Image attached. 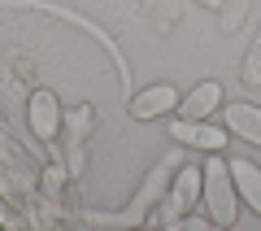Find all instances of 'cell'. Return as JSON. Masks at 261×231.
Listing matches in <instances>:
<instances>
[{"instance_id": "obj_1", "label": "cell", "mask_w": 261, "mask_h": 231, "mask_svg": "<svg viewBox=\"0 0 261 231\" xmlns=\"http://www.w3.org/2000/svg\"><path fill=\"white\" fill-rule=\"evenodd\" d=\"M200 170H205V188H200L205 214L214 218V227H231L240 218V192H235V179H231V161L222 153H209V161Z\"/></svg>"}, {"instance_id": "obj_2", "label": "cell", "mask_w": 261, "mask_h": 231, "mask_svg": "<svg viewBox=\"0 0 261 231\" xmlns=\"http://www.w3.org/2000/svg\"><path fill=\"white\" fill-rule=\"evenodd\" d=\"M174 170H178V157L157 161V166L144 175L140 192L130 196V205H126L122 214H109V218H100V214H87V222H122V227H144V222L152 218V205L166 201V188H170V179H174Z\"/></svg>"}, {"instance_id": "obj_3", "label": "cell", "mask_w": 261, "mask_h": 231, "mask_svg": "<svg viewBox=\"0 0 261 231\" xmlns=\"http://www.w3.org/2000/svg\"><path fill=\"white\" fill-rule=\"evenodd\" d=\"M200 188H205V170L196 166H183L178 161V170H174V179H170V188H166V201H161V222H183L187 214H192V205L200 201Z\"/></svg>"}, {"instance_id": "obj_4", "label": "cell", "mask_w": 261, "mask_h": 231, "mask_svg": "<svg viewBox=\"0 0 261 231\" xmlns=\"http://www.w3.org/2000/svg\"><path fill=\"white\" fill-rule=\"evenodd\" d=\"M170 135H174V144L183 148H196V153H226V122L222 127H214L209 118H174V127H170Z\"/></svg>"}, {"instance_id": "obj_5", "label": "cell", "mask_w": 261, "mask_h": 231, "mask_svg": "<svg viewBox=\"0 0 261 231\" xmlns=\"http://www.w3.org/2000/svg\"><path fill=\"white\" fill-rule=\"evenodd\" d=\"M27 127L35 131V140H44V144L61 140L65 109H61V101H57V92H48V87L31 92V101H27Z\"/></svg>"}, {"instance_id": "obj_6", "label": "cell", "mask_w": 261, "mask_h": 231, "mask_svg": "<svg viewBox=\"0 0 261 231\" xmlns=\"http://www.w3.org/2000/svg\"><path fill=\"white\" fill-rule=\"evenodd\" d=\"M178 105H183V92L174 83H148V87H140V92L130 96V118L135 122H157L166 113H178Z\"/></svg>"}, {"instance_id": "obj_7", "label": "cell", "mask_w": 261, "mask_h": 231, "mask_svg": "<svg viewBox=\"0 0 261 231\" xmlns=\"http://www.w3.org/2000/svg\"><path fill=\"white\" fill-rule=\"evenodd\" d=\"M222 83L218 79H200V83L192 87V92H183V105H178V113L183 118H214L218 109H222Z\"/></svg>"}, {"instance_id": "obj_8", "label": "cell", "mask_w": 261, "mask_h": 231, "mask_svg": "<svg viewBox=\"0 0 261 231\" xmlns=\"http://www.w3.org/2000/svg\"><path fill=\"white\" fill-rule=\"evenodd\" d=\"M226 161H231V179H235V192H240V205H248L261 218V166L252 157H226Z\"/></svg>"}, {"instance_id": "obj_9", "label": "cell", "mask_w": 261, "mask_h": 231, "mask_svg": "<svg viewBox=\"0 0 261 231\" xmlns=\"http://www.w3.org/2000/svg\"><path fill=\"white\" fill-rule=\"evenodd\" d=\"M222 122H226V131H231V135H240V140H248V144L261 148V105L231 101V105L222 109Z\"/></svg>"}, {"instance_id": "obj_10", "label": "cell", "mask_w": 261, "mask_h": 231, "mask_svg": "<svg viewBox=\"0 0 261 231\" xmlns=\"http://www.w3.org/2000/svg\"><path fill=\"white\" fill-rule=\"evenodd\" d=\"M65 179H74L65 161L44 166V175H39V196H44V201H57V196H61V188H65Z\"/></svg>"}, {"instance_id": "obj_11", "label": "cell", "mask_w": 261, "mask_h": 231, "mask_svg": "<svg viewBox=\"0 0 261 231\" xmlns=\"http://www.w3.org/2000/svg\"><path fill=\"white\" fill-rule=\"evenodd\" d=\"M240 74H244V83H248V87H261V35L252 39V48H248V57H244Z\"/></svg>"}, {"instance_id": "obj_12", "label": "cell", "mask_w": 261, "mask_h": 231, "mask_svg": "<svg viewBox=\"0 0 261 231\" xmlns=\"http://www.w3.org/2000/svg\"><path fill=\"white\" fill-rule=\"evenodd\" d=\"M248 5H252V0H226V5H222V31H226V35L244 27V18H248Z\"/></svg>"}]
</instances>
